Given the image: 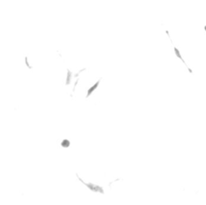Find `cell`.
Returning a JSON list of instances; mask_svg holds the SVG:
<instances>
[{
  "mask_svg": "<svg viewBox=\"0 0 206 205\" xmlns=\"http://www.w3.org/2000/svg\"><path fill=\"white\" fill-rule=\"evenodd\" d=\"M71 77H72V73L68 70V76H67V81H66V85H69L70 83V80H71Z\"/></svg>",
  "mask_w": 206,
  "mask_h": 205,
  "instance_id": "5",
  "label": "cell"
},
{
  "mask_svg": "<svg viewBox=\"0 0 206 205\" xmlns=\"http://www.w3.org/2000/svg\"><path fill=\"white\" fill-rule=\"evenodd\" d=\"M100 80H101V79H100V80H97V81L96 82V83H95V84H94V85H93V86L91 87V88H89V89L88 92H87V95H86V97H89V96H90V95L92 94V93H93V92H94V90H95V89H96L97 88V87H98V85H99V83H100Z\"/></svg>",
  "mask_w": 206,
  "mask_h": 205,
  "instance_id": "2",
  "label": "cell"
},
{
  "mask_svg": "<svg viewBox=\"0 0 206 205\" xmlns=\"http://www.w3.org/2000/svg\"><path fill=\"white\" fill-rule=\"evenodd\" d=\"M77 178H78V179L79 180L83 183V184H85V185L88 187L89 190H91L92 192H100V193H101V194H104V190H103V187H100V186H98V185H96V184H94V183H85L83 180H82V179L77 175Z\"/></svg>",
  "mask_w": 206,
  "mask_h": 205,
  "instance_id": "1",
  "label": "cell"
},
{
  "mask_svg": "<svg viewBox=\"0 0 206 205\" xmlns=\"http://www.w3.org/2000/svg\"><path fill=\"white\" fill-rule=\"evenodd\" d=\"M174 52H175V54L176 55V56H177V57H178L179 59H180V60H181V61H182V62H183V63H184V64L185 65L187 66L186 63H185V61H184V59L182 58L181 55H180V53H179V50L177 49V48H174Z\"/></svg>",
  "mask_w": 206,
  "mask_h": 205,
  "instance_id": "3",
  "label": "cell"
},
{
  "mask_svg": "<svg viewBox=\"0 0 206 205\" xmlns=\"http://www.w3.org/2000/svg\"><path fill=\"white\" fill-rule=\"evenodd\" d=\"M204 31H205V32H206V25H205V26H204Z\"/></svg>",
  "mask_w": 206,
  "mask_h": 205,
  "instance_id": "6",
  "label": "cell"
},
{
  "mask_svg": "<svg viewBox=\"0 0 206 205\" xmlns=\"http://www.w3.org/2000/svg\"><path fill=\"white\" fill-rule=\"evenodd\" d=\"M61 145H62L63 147H69V145H70V142H69V140L65 139V140H63L62 141V142H61Z\"/></svg>",
  "mask_w": 206,
  "mask_h": 205,
  "instance_id": "4",
  "label": "cell"
}]
</instances>
